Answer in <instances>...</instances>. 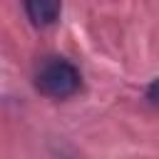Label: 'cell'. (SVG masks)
<instances>
[{
	"instance_id": "obj_1",
	"label": "cell",
	"mask_w": 159,
	"mask_h": 159,
	"mask_svg": "<svg viewBox=\"0 0 159 159\" xmlns=\"http://www.w3.org/2000/svg\"><path fill=\"white\" fill-rule=\"evenodd\" d=\"M82 84L80 70L65 57H47L35 70V89L50 99H67Z\"/></svg>"
},
{
	"instance_id": "obj_2",
	"label": "cell",
	"mask_w": 159,
	"mask_h": 159,
	"mask_svg": "<svg viewBox=\"0 0 159 159\" xmlns=\"http://www.w3.org/2000/svg\"><path fill=\"white\" fill-rule=\"evenodd\" d=\"M25 12H27V17L32 20V25L47 27V25H52V22L60 17L62 5L55 2V0H32V2H25Z\"/></svg>"
},
{
	"instance_id": "obj_3",
	"label": "cell",
	"mask_w": 159,
	"mask_h": 159,
	"mask_svg": "<svg viewBox=\"0 0 159 159\" xmlns=\"http://www.w3.org/2000/svg\"><path fill=\"white\" fill-rule=\"evenodd\" d=\"M147 99H149L152 104H159V77L149 82V87H147Z\"/></svg>"
}]
</instances>
